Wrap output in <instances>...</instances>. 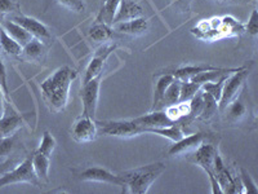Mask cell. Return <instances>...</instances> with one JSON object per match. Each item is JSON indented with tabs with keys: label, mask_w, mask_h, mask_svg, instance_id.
Listing matches in <instances>:
<instances>
[{
	"label": "cell",
	"mask_w": 258,
	"mask_h": 194,
	"mask_svg": "<svg viewBox=\"0 0 258 194\" xmlns=\"http://www.w3.org/2000/svg\"><path fill=\"white\" fill-rule=\"evenodd\" d=\"M78 71L70 66H61L40 84L44 103L50 112H63L68 106L71 83L77 79Z\"/></svg>",
	"instance_id": "obj_1"
},
{
	"label": "cell",
	"mask_w": 258,
	"mask_h": 194,
	"mask_svg": "<svg viewBox=\"0 0 258 194\" xmlns=\"http://www.w3.org/2000/svg\"><path fill=\"white\" fill-rule=\"evenodd\" d=\"M244 31H245L244 25L231 16L203 20L191 30V32L197 38L207 41H214L222 38H230V36H238L243 34Z\"/></svg>",
	"instance_id": "obj_2"
},
{
	"label": "cell",
	"mask_w": 258,
	"mask_h": 194,
	"mask_svg": "<svg viewBox=\"0 0 258 194\" xmlns=\"http://www.w3.org/2000/svg\"><path fill=\"white\" fill-rule=\"evenodd\" d=\"M164 171L165 166L161 162H155V163L141 166L133 170L124 171L119 174L125 184L123 191H129L132 194H146L150 186L153 185Z\"/></svg>",
	"instance_id": "obj_3"
},
{
	"label": "cell",
	"mask_w": 258,
	"mask_h": 194,
	"mask_svg": "<svg viewBox=\"0 0 258 194\" xmlns=\"http://www.w3.org/2000/svg\"><path fill=\"white\" fill-rule=\"evenodd\" d=\"M21 182H27L38 188L43 185V182L38 179L35 171L32 168L31 157H27L20 165L13 167L12 170L7 171L6 174L0 176V188L11 185V184H21Z\"/></svg>",
	"instance_id": "obj_4"
},
{
	"label": "cell",
	"mask_w": 258,
	"mask_h": 194,
	"mask_svg": "<svg viewBox=\"0 0 258 194\" xmlns=\"http://www.w3.org/2000/svg\"><path fill=\"white\" fill-rule=\"evenodd\" d=\"M248 77H249V69L240 68L238 71L230 74L229 77L226 78L225 83H223L222 94H221V99L218 101V110L221 113L243 91V88L246 85Z\"/></svg>",
	"instance_id": "obj_5"
},
{
	"label": "cell",
	"mask_w": 258,
	"mask_h": 194,
	"mask_svg": "<svg viewBox=\"0 0 258 194\" xmlns=\"http://www.w3.org/2000/svg\"><path fill=\"white\" fill-rule=\"evenodd\" d=\"M75 175L80 181H91V182H105V184H111V185L121 186L124 190L125 184L120 175L112 174L111 171L100 166H87V167L74 170Z\"/></svg>",
	"instance_id": "obj_6"
},
{
	"label": "cell",
	"mask_w": 258,
	"mask_h": 194,
	"mask_svg": "<svg viewBox=\"0 0 258 194\" xmlns=\"http://www.w3.org/2000/svg\"><path fill=\"white\" fill-rule=\"evenodd\" d=\"M98 133L116 137H132L144 133V128L131 121H105L96 122Z\"/></svg>",
	"instance_id": "obj_7"
},
{
	"label": "cell",
	"mask_w": 258,
	"mask_h": 194,
	"mask_svg": "<svg viewBox=\"0 0 258 194\" xmlns=\"http://www.w3.org/2000/svg\"><path fill=\"white\" fill-rule=\"evenodd\" d=\"M207 140L208 138H206L197 149L187 154V161L202 167L206 171L207 175H212L213 174L214 158L218 154V147H216L213 142L207 141Z\"/></svg>",
	"instance_id": "obj_8"
},
{
	"label": "cell",
	"mask_w": 258,
	"mask_h": 194,
	"mask_svg": "<svg viewBox=\"0 0 258 194\" xmlns=\"http://www.w3.org/2000/svg\"><path fill=\"white\" fill-rule=\"evenodd\" d=\"M102 74H100L98 77L93 78L89 80L88 83L82 85L79 94L83 103V114L88 115V117L93 118L96 117L97 105H98V97H100V87L101 82H102Z\"/></svg>",
	"instance_id": "obj_9"
},
{
	"label": "cell",
	"mask_w": 258,
	"mask_h": 194,
	"mask_svg": "<svg viewBox=\"0 0 258 194\" xmlns=\"http://www.w3.org/2000/svg\"><path fill=\"white\" fill-rule=\"evenodd\" d=\"M9 20L15 21L16 24L21 25L26 31H29L32 36L35 39H39L41 43H48L50 44L53 40L52 31L45 26L44 24H41L40 21H38L36 18L29 17V16H25L20 12H16V15H12V18Z\"/></svg>",
	"instance_id": "obj_10"
},
{
	"label": "cell",
	"mask_w": 258,
	"mask_h": 194,
	"mask_svg": "<svg viewBox=\"0 0 258 194\" xmlns=\"http://www.w3.org/2000/svg\"><path fill=\"white\" fill-rule=\"evenodd\" d=\"M98 135L96 121L88 115L82 114L79 118L75 119L71 127V137L77 142H91L96 140Z\"/></svg>",
	"instance_id": "obj_11"
},
{
	"label": "cell",
	"mask_w": 258,
	"mask_h": 194,
	"mask_svg": "<svg viewBox=\"0 0 258 194\" xmlns=\"http://www.w3.org/2000/svg\"><path fill=\"white\" fill-rule=\"evenodd\" d=\"M116 50V44H105L97 51L93 59L89 61L88 66L85 69L84 78H83V84L88 83L93 78L98 77L100 74L103 73V65H105L106 60L109 59L111 52Z\"/></svg>",
	"instance_id": "obj_12"
},
{
	"label": "cell",
	"mask_w": 258,
	"mask_h": 194,
	"mask_svg": "<svg viewBox=\"0 0 258 194\" xmlns=\"http://www.w3.org/2000/svg\"><path fill=\"white\" fill-rule=\"evenodd\" d=\"M206 138H208V135L203 132L194 133V135L186 136V137L183 136L179 141L174 142V145H172V147L169 148V150H168V156L178 157L183 156V154L187 156V154L191 153L192 150L197 149Z\"/></svg>",
	"instance_id": "obj_13"
},
{
	"label": "cell",
	"mask_w": 258,
	"mask_h": 194,
	"mask_svg": "<svg viewBox=\"0 0 258 194\" xmlns=\"http://www.w3.org/2000/svg\"><path fill=\"white\" fill-rule=\"evenodd\" d=\"M140 17H144V8L141 7V4L136 2V0H120V4H119V8H117L112 25L136 20V18Z\"/></svg>",
	"instance_id": "obj_14"
},
{
	"label": "cell",
	"mask_w": 258,
	"mask_h": 194,
	"mask_svg": "<svg viewBox=\"0 0 258 194\" xmlns=\"http://www.w3.org/2000/svg\"><path fill=\"white\" fill-rule=\"evenodd\" d=\"M246 87V85H245ZM244 87V88H245ZM243 88V91H244ZM243 91L239 93V96L232 100L229 105L226 106L225 110H223V114H225V119L230 123H238L241 119L246 117V113H248V105H246L245 97H244Z\"/></svg>",
	"instance_id": "obj_15"
},
{
	"label": "cell",
	"mask_w": 258,
	"mask_h": 194,
	"mask_svg": "<svg viewBox=\"0 0 258 194\" xmlns=\"http://www.w3.org/2000/svg\"><path fill=\"white\" fill-rule=\"evenodd\" d=\"M136 124L144 128V133L147 128H158V127H168L172 126L174 122H172L167 117L164 110H153L150 114L142 115L133 119Z\"/></svg>",
	"instance_id": "obj_16"
},
{
	"label": "cell",
	"mask_w": 258,
	"mask_h": 194,
	"mask_svg": "<svg viewBox=\"0 0 258 194\" xmlns=\"http://www.w3.org/2000/svg\"><path fill=\"white\" fill-rule=\"evenodd\" d=\"M149 21L145 17L136 18V20L125 21V22H119V24L112 25V29L117 32L125 34L129 36H140L144 35L149 30Z\"/></svg>",
	"instance_id": "obj_17"
},
{
	"label": "cell",
	"mask_w": 258,
	"mask_h": 194,
	"mask_svg": "<svg viewBox=\"0 0 258 194\" xmlns=\"http://www.w3.org/2000/svg\"><path fill=\"white\" fill-rule=\"evenodd\" d=\"M47 55V48L44 43H41L39 39H32L25 47H22V52L18 57L22 61L29 62H41Z\"/></svg>",
	"instance_id": "obj_18"
},
{
	"label": "cell",
	"mask_w": 258,
	"mask_h": 194,
	"mask_svg": "<svg viewBox=\"0 0 258 194\" xmlns=\"http://www.w3.org/2000/svg\"><path fill=\"white\" fill-rule=\"evenodd\" d=\"M24 124V119L17 112L8 113L4 110L3 117L0 118V137L11 136Z\"/></svg>",
	"instance_id": "obj_19"
},
{
	"label": "cell",
	"mask_w": 258,
	"mask_h": 194,
	"mask_svg": "<svg viewBox=\"0 0 258 194\" xmlns=\"http://www.w3.org/2000/svg\"><path fill=\"white\" fill-rule=\"evenodd\" d=\"M2 27L17 41L21 47H25L29 41H31L34 39V36L29 31H26L21 25L16 24L15 21L12 20H6L3 17V20H2Z\"/></svg>",
	"instance_id": "obj_20"
},
{
	"label": "cell",
	"mask_w": 258,
	"mask_h": 194,
	"mask_svg": "<svg viewBox=\"0 0 258 194\" xmlns=\"http://www.w3.org/2000/svg\"><path fill=\"white\" fill-rule=\"evenodd\" d=\"M32 161V168L35 171L36 176L41 182L49 181V168H50V157L45 156L39 152H34L31 156Z\"/></svg>",
	"instance_id": "obj_21"
},
{
	"label": "cell",
	"mask_w": 258,
	"mask_h": 194,
	"mask_svg": "<svg viewBox=\"0 0 258 194\" xmlns=\"http://www.w3.org/2000/svg\"><path fill=\"white\" fill-rule=\"evenodd\" d=\"M213 69H216V66H212V65H186V66L177 68L176 70L169 74H172L177 79L185 82V80H190L191 78L203 73V71L213 70Z\"/></svg>",
	"instance_id": "obj_22"
},
{
	"label": "cell",
	"mask_w": 258,
	"mask_h": 194,
	"mask_svg": "<svg viewBox=\"0 0 258 194\" xmlns=\"http://www.w3.org/2000/svg\"><path fill=\"white\" fill-rule=\"evenodd\" d=\"M119 4H120V0H105L101 7L100 13L97 16V22H102V24L112 27Z\"/></svg>",
	"instance_id": "obj_23"
},
{
	"label": "cell",
	"mask_w": 258,
	"mask_h": 194,
	"mask_svg": "<svg viewBox=\"0 0 258 194\" xmlns=\"http://www.w3.org/2000/svg\"><path fill=\"white\" fill-rule=\"evenodd\" d=\"M181 83L182 80L177 79L174 78L172 80L169 85H168V88L165 89L164 96L161 99V103L159 105L158 110H164L165 108L170 105H174V104L179 103V93H181Z\"/></svg>",
	"instance_id": "obj_24"
},
{
	"label": "cell",
	"mask_w": 258,
	"mask_h": 194,
	"mask_svg": "<svg viewBox=\"0 0 258 194\" xmlns=\"http://www.w3.org/2000/svg\"><path fill=\"white\" fill-rule=\"evenodd\" d=\"M89 38L98 44L106 43V41L112 40V38H114V29L111 26H107L102 22L96 21V24L89 29Z\"/></svg>",
	"instance_id": "obj_25"
},
{
	"label": "cell",
	"mask_w": 258,
	"mask_h": 194,
	"mask_svg": "<svg viewBox=\"0 0 258 194\" xmlns=\"http://www.w3.org/2000/svg\"><path fill=\"white\" fill-rule=\"evenodd\" d=\"M174 79V77L169 73H163L159 77V79L156 80L155 87H154V99H153V110H158L159 105L161 103V99L164 96L165 89L168 88V85L172 83V80Z\"/></svg>",
	"instance_id": "obj_26"
},
{
	"label": "cell",
	"mask_w": 258,
	"mask_h": 194,
	"mask_svg": "<svg viewBox=\"0 0 258 194\" xmlns=\"http://www.w3.org/2000/svg\"><path fill=\"white\" fill-rule=\"evenodd\" d=\"M145 133H155V135H160L163 137L169 138L170 141L177 142L183 137V131L181 128V124L173 123L172 126L168 127H158V128H147Z\"/></svg>",
	"instance_id": "obj_27"
},
{
	"label": "cell",
	"mask_w": 258,
	"mask_h": 194,
	"mask_svg": "<svg viewBox=\"0 0 258 194\" xmlns=\"http://www.w3.org/2000/svg\"><path fill=\"white\" fill-rule=\"evenodd\" d=\"M0 48L11 56H20L22 47L0 25Z\"/></svg>",
	"instance_id": "obj_28"
},
{
	"label": "cell",
	"mask_w": 258,
	"mask_h": 194,
	"mask_svg": "<svg viewBox=\"0 0 258 194\" xmlns=\"http://www.w3.org/2000/svg\"><path fill=\"white\" fill-rule=\"evenodd\" d=\"M203 97H204V104H203V109L199 118L203 121H209L218 112V103L214 100L211 94L204 91H203Z\"/></svg>",
	"instance_id": "obj_29"
},
{
	"label": "cell",
	"mask_w": 258,
	"mask_h": 194,
	"mask_svg": "<svg viewBox=\"0 0 258 194\" xmlns=\"http://www.w3.org/2000/svg\"><path fill=\"white\" fill-rule=\"evenodd\" d=\"M18 136L11 135L7 137H0V162L4 158L8 159V157L15 152L16 147H17Z\"/></svg>",
	"instance_id": "obj_30"
},
{
	"label": "cell",
	"mask_w": 258,
	"mask_h": 194,
	"mask_svg": "<svg viewBox=\"0 0 258 194\" xmlns=\"http://www.w3.org/2000/svg\"><path fill=\"white\" fill-rule=\"evenodd\" d=\"M202 85L197 84V83L191 82V80H185L181 83V93H179V103L183 101H190L195 93L200 89Z\"/></svg>",
	"instance_id": "obj_31"
},
{
	"label": "cell",
	"mask_w": 258,
	"mask_h": 194,
	"mask_svg": "<svg viewBox=\"0 0 258 194\" xmlns=\"http://www.w3.org/2000/svg\"><path fill=\"white\" fill-rule=\"evenodd\" d=\"M227 77H229V75H227ZM227 77L221 78V79L217 80V82L206 83V84H203L202 87H200V89H202V91H204V92H207V93L211 94L214 100L218 103V101H220V99H221V94H222L223 83H225V79Z\"/></svg>",
	"instance_id": "obj_32"
},
{
	"label": "cell",
	"mask_w": 258,
	"mask_h": 194,
	"mask_svg": "<svg viewBox=\"0 0 258 194\" xmlns=\"http://www.w3.org/2000/svg\"><path fill=\"white\" fill-rule=\"evenodd\" d=\"M241 184V193H252V194H258V189L255 182L253 181V179L250 177L249 172L245 170V168H240V176H239Z\"/></svg>",
	"instance_id": "obj_33"
},
{
	"label": "cell",
	"mask_w": 258,
	"mask_h": 194,
	"mask_svg": "<svg viewBox=\"0 0 258 194\" xmlns=\"http://www.w3.org/2000/svg\"><path fill=\"white\" fill-rule=\"evenodd\" d=\"M56 145H57L56 138L50 135V132L45 131V132L43 133V138H41L40 145H39V148L36 149V152L50 157L53 153V150H54V148H56Z\"/></svg>",
	"instance_id": "obj_34"
},
{
	"label": "cell",
	"mask_w": 258,
	"mask_h": 194,
	"mask_svg": "<svg viewBox=\"0 0 258 194\" xmlns=\"http://www.w3.org/2000/svg\"><path fill=\"white\" fill-rule=\"evenodd\" d=\"M56 2L59 6L70 9L75 13H82L85 9V4L83 0H56Z\"/></svg>",
	"instance_id": "obj_35"
},
{
	"label": "cell",
	"mask_w": 258,
	"mask_h": 194,
	"mask_svg": "<svg viewBox=\"0 0 258 194\" xmlns=\"http://www.w3.org/2000/svg\"><path fill=\"white\" fill-rule=\"evenodd\" d=\"M4 16H0V25H2V20H3ZM0 85H2V89L4 92V96L8 101H11V96H9V91H8V85H7V71H6V66L3 64V59L0 56Z\"/></svg>",
	"instance_id": "obj_36"
},
{
	"label": "cell",
	"mask_w": 258,
	"mask_h": 194,
	"mask_svg": "<svg viewBox=\"0 0 258 194\" xmlns=\"http://www.w3.org/2000/svg\"><path fill=\"white\" fill-rule=\"evenodd\" d=\"M244 29L248 34L255 36L258 34V12L257 9H253L252 15H250L249 21L246 22V25H244Z\"/></svg>",
	"instance_id": "obj_37"
},
{
	"label": "cell",
	"mask_w": 258,
	"mask_h": 194,
	"mask_svg": "<svg viewBox=\"0 0 258 194\" xmlns=\"http://www.w3.org/2000/svg\"><path fill=\"white\" fill-rule=\"evenodd\" d=\"M20 12V6L13 0H0V16Z\"/></svg>",
	"instance_id": "obj_38"
},
{
	"label": "cell",
	"mask_w": 258,
	"mask_h": 194,
	"mask_svg": "<svg viewBox=\"0 0 258 194\" xmlns=\"http://www.w3.org/2000/svg\"><path fill=\"white\" fill-rule=\"evenodd\" d=\"M191 2L192 0H172V4L176 6V8L182 13H188L191 8Z\"/></svg>",
	"instance_id": "obj_39"
},
{
	"label": "cell",
	"mask_w": 258,
	"mask_h": 194,
	"mask_svg": "<svg viewBox=\"0 0 258 194\" xmlns=\"http://www.w3.org/2000/svg\"><path fill=\"white\" fill-rule=\"evenodd\" d=\"M15 166H17V161L15 158H8L6 161L0 162V176L3 174H6L7 171L12 170Z\"/></svg>",
	"instance_id": "obj_40"
},
{
	"label": "cell",
	"mask_w": 258,
	"mask_h": 194,
	"mask_svg": "<svg viewBox=\"0 0 258 194\" xmlns=\"http://www.w3.org/2000/svg\"><path fill=\"white\" fill-rule=\"evenodd\" d=\"M218 4H239V6H244V4H249L255 0H214Z\"/></svg>",
	"instance_id": "obj_41"
},
{
	"label": "cell",
	"mask_w": 258,
	"mask_h": 194,
	"mask_svg": "<svg viewBox=\"0 0 258 194\" xmlns=\"http://www.w3.org/2000/svg\"><path fill=\"white\" fill-rule=\"evenodd\" d=\"M3 96H4V92L2 89V85H0V118L3 117L4 114V100H3Z\"/></svg>",
	"instance_id": "obj_42"
},
{
	"label": "cell",
	"mask_w": 258,
	"mask_h": 194,
	"mask_svg": "<svg viewBox=\"0 0 258 194\" xmlns=\"http://www.w3.org/2000/svg\"><path fill=\"white\" fill-rule=\"evenodd\" d=\"M52 2L53 0H43V12H47L49 7L52 6Z\"/></svg>",
	"instance_id": "obj_43"
},
{
	"label": "cell",
	"mask_w": 258,
	"mask_h": 194,
	"mask_svg": "<svg viewBox=\"0 0 258 194\" xmlns=\"http://www.w3.org/2000/svg\"><path fill=\"white\" fill-rule=\"evenodd\" d=\"M103 2H105V0H102V3H103Z\"/></svg>",
	"instance_id": "obj_44"
}]
</instances>
